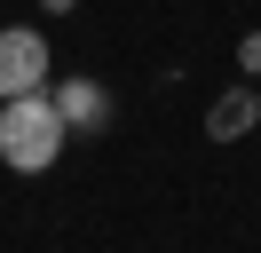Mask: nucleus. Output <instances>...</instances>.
<instances>
[{"mask_svg":"<svg viewBox=\"0 0 261 253\" xmlns=\"http://www.w3.org/2000/svg\"><path fill=\"white\" fill-rule=\"evenodd\" d=\"M48 32L40 24H0V103L8 95H32V87H48Z\"/></svg>","mask_w":261,"mask_h":253,"instance_id":"f03ea898","label":"nucleus"},{"mask_svg":"<svg viewBox=\"0 0 261 253\" xmlns=\"http://www.w3.org/2000/svg\"><path fill=\"white\" fill-rule=\"evenodd\" d=\"M238 71H245V79L261 71V32H245V40H238Z\"/></svg>","mask_w":261,"mask_h":253,"instance_id":"39448f33","label":"nucleus"},{"mask_svg":"<svg viewBox=\"0 0 261 253\" xmlns=\"http://www.w3.org/2000/svg\"><path fill=\"white\" fill-rule=\"evenodd\" d=\"M253 127H261V95H253V79H238L229 95H214V103H206V135H214V142H245Z\"/></svg>","mask_w":261,"mask_h":253,"instance_id":"20e7f679","label":"nucleus"},{"mask_svg":"<svg viewBox=\"0 0 261 253\" xmlns=\"http://www.w3.org/2000/svg\"><path fill=\"white\" fill-rule=\"evenodd\" d=\"M40 8H48V16H64V8H80V0H40Z\"/></svg>","mask_w":261,"mask_h":253,"instance_id":"423d86ee","label":"nucleus"},{"mask_svg":"<svg viewBox=\"0 0 261 253\" xmlns=\"http://www.w3.org/2000/svg\"><path fill=\"white\" fill-rule=\"evenodd\" d=\"M64 142H71V127H64V111H56L48 87L0 103V166L8 174H48L64 158Z\"/></svg>","mask_w":261,"mask_h":253,"instance_id":"f257e3e1","label":"nucleus"},{"mask_svg":"<svg viewBox=\"0 0 261 253\" xmlns=\"http://www.w3.org/2000/svg\"><path fill=\"white\" fill-rule=\"evenodd\" d=\"M56 111H64V127L71 135H103V127H111V87H103V79H56Z\"/></svg>","mask_w":261,"mask_h":253,"instance_id":"7ed1b4c3","label":"nucleus"}]
</instances>
